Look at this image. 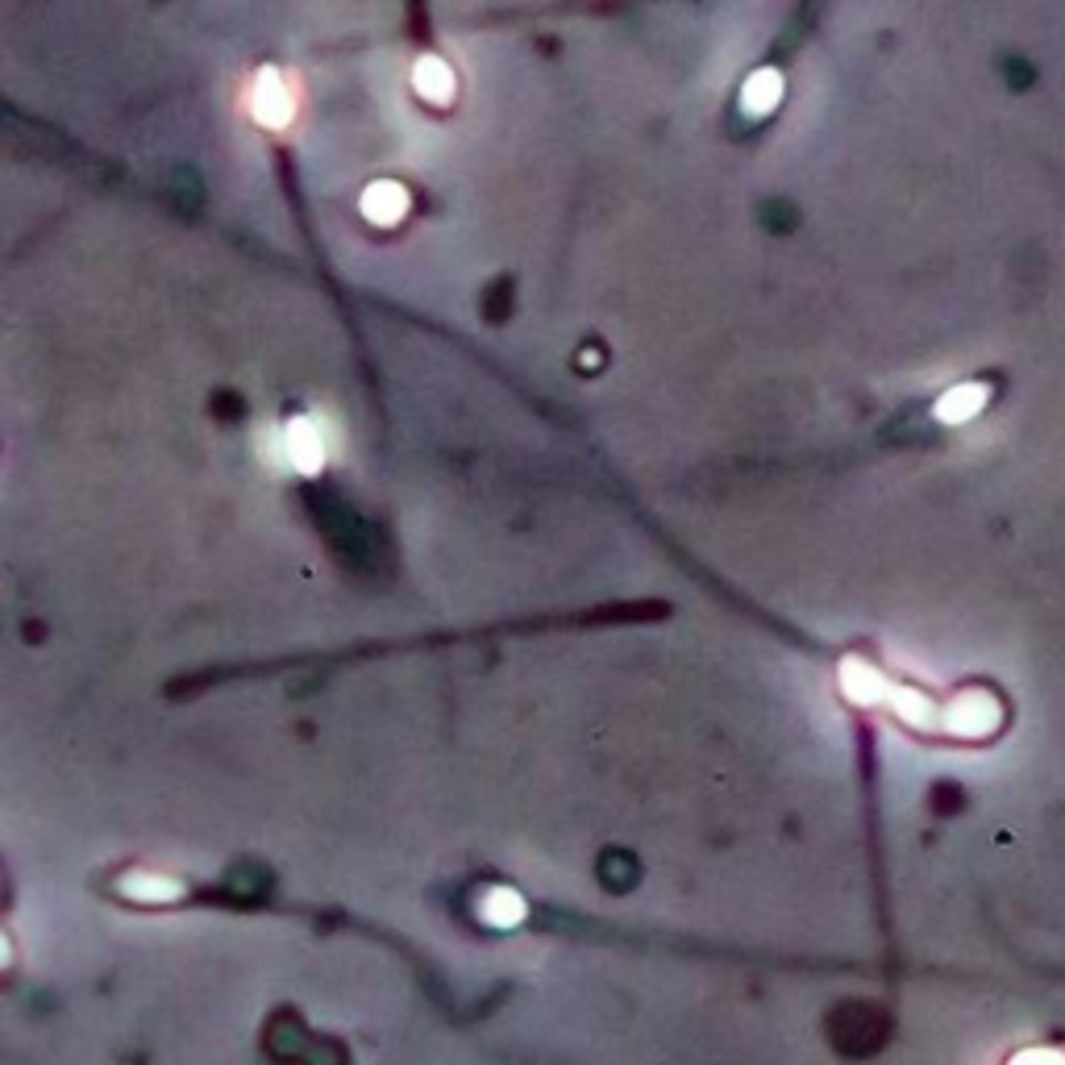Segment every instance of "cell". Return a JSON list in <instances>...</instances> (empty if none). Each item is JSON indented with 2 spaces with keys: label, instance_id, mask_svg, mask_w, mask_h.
Instances as JSON below:
<instances>
[{
  "label": "cell",
  "instance_id": "cell-1",
  "mask_svg": "<svg viewBox=\"0 0 1065 1065\" xmlns=\"http://www.w3.org/2000/svg\"><path fill=\"white\" fill-rule=\"evenodd\" d=\"M279 442H283V466H292L300 475H317L325 466V433L312 416H296L279 430Z\"/></svg>",
  "mask_w": 1065,
  "mask_h": 1065
},
{
  "label": "cell",
  "instance_id": "cell-2",
  "mask_svg": "<svg viewBox=\"0 0 1065 1065\" xmlns=\"http://www.w3.org/2000/svg\"><path fill=\"white\" fill-rule=\"evenodd\" d=\"M250 113H255V121L262 125V130H283V125H292L296 101H292V87L283 84L279 71L267 68L255 75V87H250Z\"/></svg>",
  "mask_w": 1065,
  "mask_h": 1065
},
{
  "label": "cell",
  "instance_id": "cell-3",
  "mask_svg": "<svg viewBox=\"0 0 1065 1065\" xmlns=\"http://www.w3.org/2000/svg\"><path fill=\"white\" fill-rule=\"evenodd\" d=\"M999 721H1003V707L986 691H965L945 707V728L958 737H986L999 728Z\"/></svg>",
  "mask_w": 1065,
  "mask_h": 1065
},
{
  "label": "cell",
  "instance_id": "cell-4",
  "mask_svg": "<svg viewBox=\"0 0 1065 1065\" xmlns=\"http://www.w3.org/2000/svg\"><path fill=\"white\" fill-rule=\"evenodd\" d=\"M841 691L854 700L858 707H875L882 704L887 695H891V687H887V679L866 662V658H845L841 662Z\"/></svg>",
  "mask_w": 1065,
  "mask_h": 1065
},
{
  "label": "cell",
  "instance_id": "cell-5",
  "mask_svg": "<svg viewBox=\"0 0 1065 1065\" xmlns=\"http://www.w3.org/2000/svg\"><path fill=\"white\" fill-rule=\"evenodd\" d=\"M117 891L125 899H138V903H175L184 895V882L167 875H155V870H130V875L117 882Z\"/></svg>",
  "mask_w": 1065,
  "mask_h": 1065
},
{
  "label": "cell",
  "instance_id": "cell-6",
  "mask_svg": "<svg viewBox=\"0 0 1065 1065\" xmlns=\"http://www.w3.org/2000/svg\"><path fill=\"white\" fill-rule=\"evenodd\" d=\"M362 213H366V221L375 225H395L409 213V192L392 184V179H379V184L362 192Z\"/></svg>",
  "mask_w": 1065,
  "mask_h": 1065
},
{
  "label": "cell",
  "instance_id": "cell-7",
  "mask_svg": "<svg viewBox=\"0 0 1065 1065\" xmlns=\"http://www.w3.org/2000/svg\"><path fill=\"white\" fill-rule=\"evenodd\" d=\"M413 87L421 92V101L430 104H449V96H454V71L442 63V59H421L413 68Z\"/></svg>",
  "mask_w": 1065,
  "mask_h": 1065
},
{
  "label": "cell",
  "instance_id": "cell-8",
  "mask_svg": "<svg viewBox=\"0 0 1065 1065\" xmlns=\"http://www.w3.org/2000/svg\"><path fill=\"white\" fill-rule=\"evenodd\" d=\"M741 101H745V113L766 117L774 104L783 101V75H778L774 68L754 71V75L745 80V87H741Z\"/></svg>",
  "mask_w": 1065,
  "mask_h": 1065
},
{
  "label": "cell",
  "instance_id": "cell-9",
  "mask_svg": "<svg viewBox=\"0 0 1065 1065\" xmlns=\"http://www.w3.org/2000/svg\"><path fill=\"white\" fill-rule=\"evenodd\" d=\"M479 916L492 928H516L525 920V899H520L513 887H492V891L479 899Z\"/></svg>",
  "mask_w": 1065,
  "mask_h": 1065
},
{
  "label": "cell",
  "instance_id": "cell-10",
  "mask_svg": "<svg viewBox=\"0 0 1065 1065\" xmlns=\"http://www.w3.org/2000/svg\"><path fill=\"white\" fill-rule=\"evenodd\" d=\"M982 404H986V387H982V383H962V387H953L949 395H941L937 416H941L945 425H962V421H970V416L979 413Z\"/></svg>",
  "mask_w": 1065,
  "mask_h": 1065
},
{
  "label": "cell",
  "instance_id": "cell-11",
  "mask_svg": "<svg viewBox=\"0 0 1065 1065\" xmlns=\"http://www.w3.org/2000/svg\"><path fill=\"white\" fill-rule=\"evenodd\" d=\"M887 700H891V707L899 712V721L916 724V728L937 724V707H932V700H928V695H920L916 687H895Z\"/></svg>",
  "mask_w": 1065,
  "mask_h": 1065
},
{
  "label": "cell",
  "instance_id": "cell-12",
  "mask_svg": "<svg viewBox=\"0 0 1065 1065\" xmlns=\"http://www.w3.org/2000/svg\"><path fill=\"white\" fill-rule=\"evenodd\" d=\"M1012 1065H1065V1057L1057 1048H1024L1020 1057H1012Z\"/></svg>",
  "mask_w": 1065,
  "mask_h": 1065
}]
</instances>
